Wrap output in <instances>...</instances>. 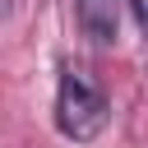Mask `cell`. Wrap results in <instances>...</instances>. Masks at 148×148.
I'll return each mask as SVG.
<instances>
[{"label":"cell","instance_id":"1","mask_svg":"<svg viewBox=\"0 0 148 148\" xmlns=\"http://www.w3.org/2000/svg\"><path fill=\"white\" fill-rule=\"evenodd\" d=\"M111 120V102L102 92V83L79 69V65H60V83H56V130L74 143H92Z\"/></svg>","mask_w":148,"mask_h":148},{"label":"cell","instance_id":"2","mask_svg":"<svg viewBox=\"0 0 148 148\" xmlns=\"http://www.w3.org/2000/svg\"><path fill=\"white\" fill-rule=\"evenodd\" d=\"M74 14H79V28L92 46H116V37H120V5L116 0H74Z\"/></svg>","mask_w":148,"mask_h":148},{"label":"cell","instance_id":"3","mask_svg":"<svg viewBox=\"0 0 148 148\" xmlns=\"http://www.w3.org/2000/svg\"><path fill=\"white\" fill-rule=\"evenodd\" d=\"M125 9L134 14V23H139V32L148 37V0H125Z\"/></svg>","mask_w":148,"mask_h":148},{"label":"cell","instance_id":"4","mask_svg":"<svg viewBox=\"0 0 148 148\" xmlns=\"http://www.w3.org/2000/svg\"><path fill=\"white\" fill-rule=\"evenodd\" d=\"M5 9H9V0H0V14H5Z\"/></svg>","mask_w":148,"mask_h":148}]
</instances>
